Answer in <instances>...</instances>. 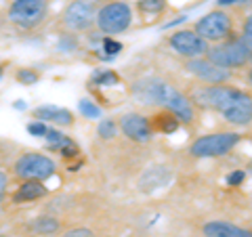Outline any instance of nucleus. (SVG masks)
<instances>
[{"mask_svg":"<svg viewBox=\"0 0 252 237\" xmlns=\"http://www.w3.org/2000/svg\"><path fill=\"white\" fill-rule=\"evenodd\" d=\"M195 99L202 105L219 112L233 126H248L252 122V97L242 89L227 84L204 86L195 92Z\"/></svg>","mask_w":252,"mask_h":237,"instance_id":"nucleus-1","label":"nucleus"},{"mask_svg":"<svg viewBox=\"0 0 252 237\" xmlns=\"http://www.w3.org/2000/svg\"><path fill=\"white\" fill-rule=\"evenodd\" d=\"M132 94L145 105H160L166 112L175 114L181 122L193 120V105L191 101L172 84L162 78H143L132 84Z\"/></svg>","mask_w":252,"mask_h":237,"instance_id":"nucleus-2","label":"nucleus"},{"mask_svg":"<svg viewBox=\"0 0 252 237\" xmlns=\"http://www.w3.org/2000/svg\"><path fill=\"white\" fill-rule=\"evenodd\" d=\"M252 57V51L244 44L242 38H227V40L210 46L206 53V59L223 69L244 67Z\"/></svg>","mask_w":252,"mask_h":237,"instance_id":"nucleus-3","label":"nucleus"},{"mask_svg":"<svg viewBox=\"0 0 252 237\" xmlns=\"http://www.w3.org/2000/svg\"><path fill=\"white\" fill-rule=\"evenodd\" d=\"M49 15V0H13L9 21L19 30H36Z\"/></svg>","mask_w":252,"mask_h":237,"instance_id":"nucleus-4","label":"nucleus"},{"mask_svg":"<svg viewBox=\"0 0 252 237\" xmlns=\"http://www.w3.org/2000/svg\"><path fill=\"white\" fill-rule=\"evenodd\" d=\"M238 143H240L238 132H212L195 139L191 147H189V153L193 157H220L229 153Z\"/></svg>","mask_w":252,"mask_h":237,"instance_id":"nucleus-5","label":"nucleus"},{"mask_svg":"<svg viewBox=\"0 0 252 237\" xmlns=\"http://www.w3.org/2000/svg\"><path fill=\"white\" fill-rule=\"evenodd\" d=\"M231 30H233L231 15L223 9H217V11H210V13L204 15V17H200L193 31L202 38V40L219 44L231 36Z\"/></svg>","mask_w":252,"mask_h":237,"instance_id":"nucleus-6","label":"nucleus"},{"mask_svg":"<svg viewBox=\"0 0 252 237\" xmlns=\"http://www.w3.org/2000/svg\"><path fill=\"white\" fill-rule=\"evenodd\" d=\"M55 170H57V166L55 162L51 160L49 155L44 153H23L17 162L13 166V172L15 177L21 178V180H44L55 177Z\"/></svg>","mask_w":252,"mask_h":237,"instance_id":"nucleus-7","label":"nucleus"},{"mask_svg":"<svg viewBox=\"0 0 252 237\" xmlns=\"http://www.w3.org/2000/svg\"><path fill=\"white\" fill-rule=\"evenodd\" d=\"M97 28L107 36L122 34L132 23V9L126 2H107L97 11Z\"/></svg>","mask_w":252,"mask_h":237,"instance_id":"nucleus-8","label":"nucleus"},{"mask_svg":"<svg viewBox=\"0 0 252 237\" xmlns=\"http://www.w3.org/2000/svg\"><path fill=\"white\" fill-rule=\"evenodd\" d=\"M97 21V9L91 0H72L63 11L61 23L69 31H86Z\"/></svg>","mask_w":252,"mask_h":237,"instance_id":"nucleus-9","label":"nucleus"},{"mask_svg":"<svg viewBox=\"0 0 252 237\" xmlns=\"http://www.w3.org/2000/svg\"><path fill=\"white\" fill-rule=\"evenodd\" d=\"M168 44L175 53H179L181 57H187V59H198V57H202V55H206L208 49H210L208 42L202 40L193 30L175 31V34L168 38Z\"/></svg>","mask_w":252,"mask_h":237,"instance_id":"nucleus-10","label":"nucleus"},{"mask_svg":"<svg viewBox=\"0 0 252 237\" xmlns=\"http://www.w3.org/2000/svg\"><path fill=\"white\" fill-rule=\"evenodd\" d=\"M185 69L189 74H193L198 80L202 82H206L208 86H215V84H227V80L231 78L229 74V69H223V67H219L215 65L212 61L208 59H187L185 63Z\"/></svg>","mask_w":252,"mask_h":237,"instance_id":"nucleus-11","label":"nucleus"},{"mask_svg":"<svg viewBox=\"0 0 252 237\" xmlns=\"http://www.w3.org/2000/svg\"><path fill=\"white\" fill-rule=\"evenodd\" d=\"M120 128L122 132L135 143H149L154 139V128L149 120L141 114H126L120 118Z\"/></svg>","mask_w":252,"mask_h":237,"instance_id":"nucleus-12","label":"nucleus"},{"mask_svg":"<svg viewBox=\"0 0 252 237\" xmlns=\"http://www.w3.org/2000/svg\"><path fill=\"white\" fill-rule=\"evenodd\" d=\"M202 235L204 237H252V231L233 223H227V220H208V223L202 225Z\"/></svg>","mask_w":252,"mask_h":237,"instance_id":"nucleus-13","label":"nucleus"},{"mask_svg":"<svg viewBox=\"0 0 252 237\" xmlns=\"http://www.w3.org/2000/svg\"><path fill=\"white\" fill-rule=\"evenodd\" d=\"M34 118L38 122H51L57 126H72L74 122V114L65 107H57V105H40L34 109Z\"/></svg>","mask_w":252,"mask_h":237,"instance_id":"nucleus-14","label":"nucleus"},{"mask_svg":"<svg viewBox=\"0 0 252 237\" xmlns=\"http://www.w3.org/2000/svg\"><path fill=\"white\" fill-rule=\"evenodd\" d=\"M46 193H49V189L44 187L42 180H23V183L17 187L15 195H13V202L15 204L36 202V200H42Z\"/></svg>","mask_w":252,"mask_h":237,"instance_id":"nucleus-15","label":"nucleus"},{"mask_svg":"<svg viewBox=\"0 0 252 237\" xmlns=\"http://www.w3.org/2000/svg\"><path fill=\"white\" fill-rule=\"evenodd\" d=\"M44 139L49 141V147L55 149V151H59L63 157H76L78 155V145L67 137V134H61L59 130L49 128Z\"/></svg>","mask_w":252,"mask_h":237,"instance_id":"nucleus-16","label":"nucleus"},{"mask_svg":"<svg viewBox=\"0 0 252 237\" xmlns=\"http://www.w3.org/2000/svg\"><path fill=\"white\" fill-rule=\"evenodd\" d=\"M149 124H152L154 132H164V134H170V132H177L179 126H181V120L164 109L162 114H156L154 118H149Z\"/></svg>","mask_w":252,"mask_h":237,"instance_id":"nucleus-17","label":"nucleus"},{"mask_svg":"<svg viewBox=\"0 0 252 237\" xmlns=\"http://www.w3.org/2000/svg\"><path fill=\"white\" fill-rule=\"evenodd\" d=\"M59 229H61V223L53 216H40V218L32 220V231L38 235H53V233H57Z\"/></svg>","mask_w":252,"mask_h":237,"instance_id":"nucleus-18","label":"nucleus"},{"mask_svg":"<svg viewBox=\"0 0 252 237\" xmlns=\"http://www.w3.org/2000/svg\"><path fill=\"white\" fill-rule=\"evenodd\" d=\"M166 0H139V11L145 15H158L164 11Z\"/></svg>","mask_w":252,"mask_h":237,"instance_id":"nucleus-19","label":"nucleus"},{"mask_svg":"<svg viewBox=\"0 0 252 237\" xmlns=\"http://www.w3.org/2000/svg\"><path fill=\"white\" fill-rule=\"evenodd\" d=\"M93 82L99 84V86H109V84H116L118 82V76L114 72H109V69H105V72H94L93 74Z\"/></svg>","mask_w":252,"mask_h":237,"instance_id":"nucleus-20","label":"nucleus"},{"mask_svg":"<svg viewBox=\"0 0 252 237\" xmlns=\"http://www.w3.org/2000/svg\"><path fill=\"white\" fill-rule=\"evenodd\" d=\"M99 137L101 139H114L116 137V132H118V126L114 120H101L99 124Z\"/></svg>","mask_w":252,"mask_h":237,"instance_id":"nucleus-21","label":"nucleus"},{"mask_svg":"<svg viewBox=\"0 0 252 237\" xmlns=\"http://www.w3.org/2000/svg\"><path fill=\"white\" fill-rule=\"evenodd\" d=\"M78 109H80V114L82 116H86V118H99L101 116V109L94 105V103H91V101H86V99H82L80 103H78Z\"/></svg>","mask_w":252,"mask_h":237,"instance_id":"nucleus-22","label":"nucleus"},{"mask_svg":"<svg viewBox=\"0 0 252 237\" xmlns=\"http://www.w3.org/2000/svg\"><path fill=\"white\" fill-rule=\"evenodd\" d=\"M38 80H40V76H38V72H34V69H19L17 72V82L26 84V86L36 84Z\"/></svg>","mask_w":252,"mask_h":237,"instance_id":"nucleus-23","label":"nucleus"},{"mask_svg":"<svg viewBox=\"0 0 252 237\" xmlns=\"http://www.w3.org/2000/svg\"><path fill=\"white\" fill-rule=\"evenodd\" d=\"M242 40H244V44L248 46V49L252 51V13L246 17V21H244V30H242Z\"/></svg>","mask_w":252,"mask_h":237,"instance_id":"nucleus-24","label":"nucleus"},{"mask_svg":"<svg viewBox=\"0 0 252 237\" xmlns=\"http://www.w3.org/2000/svg\"><path fill=\"white\" fill-rule=\"evenodd\" d=\"M28 130H30V134H34V137H46V132H49V126H46L44 122H32L30 126H28Z\"/></svg>","mask_w":252,"mask_h":237,"instance_id":"nucleus-25","label":"nucleus"},{"mask_svg":"<svg viewBox=\"0 0 252 237\" xmlns=\"http://www.w3.org/2000/svg\"><path fill=\"white\" fill-rule=\"evenodd\" d=\"M61 237H94V233L91 231V229H86V227H76V229L65 231Z\"/></svg>","mask_w":252,"mask_h":237,"instance_id":"nucleus-26","label":"nucleus"},{"mask_svg":"<svg viewBox=\"0 0 252 237\" xmlns=\"http://www.w3.org/2000/svg\"><path fill=\"white\" fill-rule=\"evenodd\" d=\"M101 44H103V51L109 53V55H116V53L122 51V44L112 40V38H103V42H101Z\"/></svg>","mask_w":252,"mask_h":237,"instance_id":"nucleus-27","label":"nucleus"},{"mask_svg":"<svg viewBox=\"0 0 252 237\" xmlns=\"http://www.w3.org/2000/svg\"><path fill=\"white\" fill-rule=\"evenodd\" d=\"M244 178H246V172H244V170H235V172H231V175L227 177V183H229L231 187H238V185L244 183Z\"/></svg>","mask_w":252,"mask_h":237,"instance_id":"nucleus-28","label":"nucleus"},{"mask_svg":"<svg viewBox=\"0 0 252 237\" xmlns=\"http://www.w3.org/2000/svg\"><path fill=\"white\" fill-rule=\"evenodd\" d=\"M6 185H9V178H6V175L0 170V202H2V197L6 193Z\"/></svg>","mask_w":252,"mask_h":237,"instance_id":"nucleus-29","label":"nucleus"},{"mask_svg":"<svg viewBox=\"0 0 252 237\" xmlns=\"http://www.w3.org/2000/svg\"><path fill=\"white\" fill-rule=\"evenodd\" d=\"M240 2H246V0H219V6H233Z\"/></svg>","mask_w":252,"mask_h":237,"instance_id":"nucleus-30","label":"nucleus"},{"mask_svg":"<svg viewBox=\"0 0 252 237\" xmlns=\"http://www.w3.org/2000/svg\"><path fill=\"white\" fill-rule=\"evenodd\" d=\"M248 172H250V175H252V160H250V164H248V168H246Z\"/></svg>","mask_w":252,"mask_h":237,"instance_id":"nucleus-31","label":"nucleus"},{"mask_svg":"<svg viewBox=\"0 0 252 237\" xmlns=\"http://www.w3.org/2000/svg\"><path fill=\"white\" fill-rule=\"evenodd\" d=\"M248 82L252 84V69H250V74H248Z\"/></svg>","mask_w":252,"mask_h":237,"instance_id":"nucleus-32","label":"nucleus"},{"mask_svg":"<svg viewBox=\"0 0 252 237\" xmlns=\"http://www.w3.org/2000/svg\"><path fill=\"white\" fill-rule=\"evenodd\" d=\"M2 74H4V72H2V65H0V78H2Z\"/></svg>","mask_w":252,"mask_h":237,"instance_id":"nucleus-33","label":"nucleus"},{"mask_svg":"<svg viewBox=\"0 0 252 237\" xmlns=\"http://www.w3.org/2000/svg\"><path fill=\"white\" fill-rule=\"evenodd\" d=\"M0 237H9V235H4V233H0Z\"/></svg>","mask_w":252,"mask_h":237,"instance_id":"nucleus-34","label":"nucleus"},{"mask_svg":"<svg viewBox=\"0 0 252 237\" xmlns=\"http://www.w3.org/2000/svg\"><path fill=\"white\" fill-rule=\"evenodd\" d=\"M105 2H116V0H105Z\"/></svg>","mask_w":252,"mask_h":237,"instance_id":"nucleus-35","label":"nucleus"},{"mask_svg":"<svg viewBox=\"0 0 252 237\" xmlns=\"http://www.w3.org/2000/svg\"><path fill=\"white\" fill-rule=\"evenodd\" d=\"M250 61H252V57H250Z\"/></svg>","mask_w":252,"mask_h":237,"instance_id":"nucleus-36","label":"nucleus"}]
</instances>
